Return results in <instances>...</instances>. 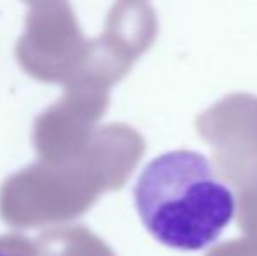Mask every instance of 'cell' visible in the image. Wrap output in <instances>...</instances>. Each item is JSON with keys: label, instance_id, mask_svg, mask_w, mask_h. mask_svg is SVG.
Returning a JSON list of instances; mask_svg holds the SVG:
<instances>
[{"label": "cell", "instance_id": "1", "mask_svg": "<svg viewBox=\"0 0 257 256\" xmlns=\"http://www.w3.org/2000/svg\"><path fill=\"white\" fill-rule=\"evenodd\" d=\"M147 232L180 251L212 244L236 212L231 188L196 151H170L146 165L133 190Z\"/></svg>", "mask_w": 257, "mask_h": 256}, {"label": "cell", "instance_id": "2", "mask_svg": "<svg viewBox=\"0 0 257 256\" xmlns=\"http://www.w3.org/2000/svg\"><path fill=\"white\" fill-rule=\"evenodd\" d=\"M215 168L238 195L257 190V97L231 95L198 118Z\"/></svg>", "mask_w": 257, "mask_h": 256}, {"label": "cell", "instance_id": "3", "mask_svg": "<svg viewBox=\"0 0 257 256\" xmlns=\"http://www.w3.org/2000/svg\"><path fill=\"white\" fill-rule=\"evenodd\" d=\"M206 256H257V237H245L224 242Z\"/></svg>", "mask_w": 257, "mask_h": 256}, {"label": "cell", "instance_id": "4", "mask_svg": "<svg viewBox=\"0 0 257 256\" xmlns=\"http://www.w3.org/2000/svg\"><path fill=\"white\" fill-rule=\"evenodd\" d=\"M0 256H23V254H18V253H9V251H4V249H0ZM25 256H28V254H25Z\"/></svg>", "mask_w": 257, "mask_h": 256}]
</instances>
